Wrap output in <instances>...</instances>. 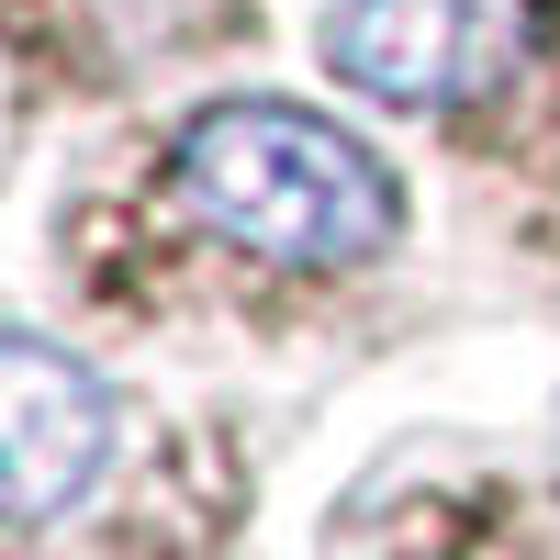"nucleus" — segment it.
Returning <instances> with one entry per match:
<instances>
[{
	"label": "nucleus",
	"mask_w": 560,
	"mask_h": 560,
	"mask_svg": "<svg viewBox=\"0 0 560 560\" xmlns=\"http://www.w3.org/2000/svg\"><path fill=\"white\" fill-rule=\"evenodd\" d=\"M538 45V0H337L325 57L393 113H459L493 102Z\"/></svg>",
	"instance_id": "f03ea898"
},
{
	"label": "nucleus",
	"mask_w": 560,
	"mask_h": 560,
	"mask_svg": "<svg viewBox=\"0 0 560 560\" xmlns=\"http://www.w3.org/2000/svg\"><path fill=\"white\" fill-rule=\"evenodd\" d=\"M179 202L224 247L280 269H359L393 247L404 191L393 168L303 102H213L179 135Z\"/></svg>",
	"instance_id": "f257e3e1"
},
{
	"label": "nucleus",
	"mask_w": 560,
	"mask_h": 560,
	"mask_svg": "<svg viewBox=\"0 0 560 560\" xmlns=\"http://www.w3.org/2000/svg\"><path fill=\"white\" fill-rule=\"evenodd\" d=\"M113 459V393L102 370L45 348V337H0V527L68 516Z\"/></svg>",
	"instance_id": "7ed1b4c3"
}]
</instances>
